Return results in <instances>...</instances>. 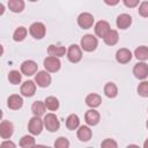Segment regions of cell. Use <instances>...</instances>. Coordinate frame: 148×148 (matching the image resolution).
<instances>
[{
    "label": "cell",
    "instance_id": "33",
    "mask_svg": "<svg viewBox=\"0 0 148 148\" xmlns=\"http://www.w3.org/2000/svg\"><path fill=\"white\" fill-rule=\"evenodd\" d=\"M138 13L142 17H148V1H142L139 6Z\"/></svg>",
    "mask_w": 148,
    "mask_h": 148
},
{
    "label": "cell",
    "instance_id": "2",
    "mask_svg": "<svg viewBox=\"0 0 148 148\" xmlns=\"http://www.w3.org/2000/svg\"><path fill=\"white\" fill-rule=\"evenodd\" d=\"M43 121H44V127L46 128V131H49L51 133H54L60 128V121L53 112L44 114Z\"/></svg>",
    "mask_w": 148,
    "mask_h": 148
},
{
    "label": "cell",
    "instance_id": "30",
    "mask_svg": "<svg viewBox=\"0 0 148 148\" xmlns=\"http://www.w3.org/2000/svg\"><path fill=\"white\" fill-rule=\"evenodd\" d=\"M22 72H18V71H16V69H13V71H10L9 73H8V81L12 83V84H14V86H16V84H20L21 83V81H22Z\"/></svg>",
    "mask_w": 148,
    "mask_h": 148
},
{
    "label": "cell",
    "instance_id": "29",
    "mask_svg": "<svg viewBox=\"0 0 148 148\" xmlns=\"http://www.w3.org/2000/svg\"><path fill=\"white\" fill-rule=\"evenodd\" d=\"M27 35H28L27 28H25V27H18V28L15 29V31H14V34H13V39H14L15 42H22V40L25 39Z\"/></svg>",
    "mask_w": 148,
    "mask_h": 148
},
{
    "label": "cell",
    "instance_id": "41",
    "mask_svg": "<svg viewBox=\"0 0 148 148\" xmlns=\"http://www.w3.org/2000/svg\"><path fill=\"white\" fill-rule=\"evenodd\" d=\"M146 127H147V130H148V120L146 121Z\"/></svg>",
    "mask_w": 148,
    "mask_h": 148
},
{
    "label": "cell",
    "instance_id": "20",
    "mask_svg": "<svg viewBox=\"0 0 148 148\" xmlns=\"http://www.w3.org/2000/svg\"><path fill=\"white\" fill-rule=\"evenodd\" d=\"M67 53V49L65 46H61V45H49L47 47V54L49 56H53V57H58V58H61L64 57L65 54Z\"/></svg>",
    "mask_w": 148,
    "mask_h": 148
},
{
    "label": "cell",
    "instance_id": "9",
    "mask_svg": "<svg viewBox=\"0 0 148 148\" xmlns=\"http://www.w3.org/2000/svg\"><path fill=\"white\" fill-rule=\"evenodd\" d=\"M21 72L23 75L25 76H32L35 75L37 72H38V65L36 61L34 60H24L22 64H21V67H20Z\"/></svg>",
    "mask_w": 148,
    "mask_h": 148
},
{
    "label": "cell",
    "instance_id": "23",
    "mask_svg": "<svg viewBox=\"0 0 148 148\" xmlns=\"http://www.w3.org/2000/svg\"><path fill=\"white\" fill-rule=\"evenodd\" d=\"M66 127H67L69 131L77 130V128L80 127V118H79V116L75 114V113L69 114V116L66 118Z\"/></svg>",
    "mask_w": 148,
    "mask_h": 148
},
{
    "label": "cell",
    "instance_id": "1",
    "mask_svg": "<svg viewBox=\"0 0 148 148\" xmlns=\"http://www.w3.org/2000/svg\"><path fill=\"white\" fill-rule=\"evenodd\" d=\"M80 46L83 51L86 52H92L97 49L98 46V39L96 36L91 35V34H87L84 35L81 40H80Z\"/></svg>",
    "mask_w": 148,
    "mask_h": 148
},
{
    "label": "cell",
    "instance_id": "18",
    "mask_svg": "<svg viewBox=\"0 0 148 148\" xmlns=\"http://www.w3.org/2000/svg\"><path fill=\"white\" fill-rule=\"evenodd\" d=\"M76 136L80 141L82 142H88L91 136H92V131L90 130L89 125H82L77 128V132H76Z\"/></svg>",
    "mask_w": 148,
    "mask_h": 148
},
{
    "label": "cell",
    "instance_id": "38",
    "mask_svg": "<svg viewBox=\"0 0 148 148\" xmlns=\"http://www.w3.org/2000/svg\"><path fill=\"white\" fill-rule=\"evenodd\" d=\"M143 147L145 148H148V139H146V141L143 142Z\"/></svg>",
    "mask_w": 148,
    "mask_h": 148
},
{
    "label": "cell",
    "instance_id": "5",
    "mask_svg": "<svg viewBox=\"0 0 148 148\" xmlns=\"http://www.w3.org/2000/svg\"><path fill=\"white\" fill-rule=\"evenodd\" d=\"M67 59L69 62L72 64H76L79 61H81L82 59V49L80 45H76V44H72L69 45V47L67 49Z\"/></svg>",
    "mask_w": 148,
    "mask_h": 148
},
{
    "label": "cell",
    "instance_id": "4",
    "mask_svg": "<svg viewBox=\"0 0 148 148\" xmlns=\"http://www.w3.org/2000/svg\"><path fill=\"white\" fill-rule=\"evenodd\" d=\"M29 34L35 39H43L46 34V27L43 22H34L29 27Z\"/></svg>",
    "mask_w": 148,
    "mask_h": 148
},
{
    "label": "cell",
    "instance_id": "12",
    "mask_svg": "<svg viewBox=\"0 0 148 148\" xmlns=\"http://www.w3.org/2000/svg\"><path fill=\"white\" fill-rule=\"evenodd\" d=\"M14 133V125L9 120H2L0 123V136L2 140L10 139Z\"/></svg>",
    "mask_w": 148,
    "mask_h": 148
},
{
    "label": "cell",
    "instance_id": "10",
    "mask_svg": "<svg viewBox=\"0 0 148 148\" xmlns=\"http://www.w3.org/2000/svg\"><path fill=\"white\" fill-rule=\"evenodd\" d=\"M36 82L32 81V80H27L24 81L21 87H20V92L22 96L24 97H32L35 94H36Z\"/></svg>",
    "mask_w": 148,
    "mask_h": 148
},
{
    "label": "cell",
    "instance_id": "3",
    "mask_svg": "<svg viewBox=\"0 0 148 148\" xmlns=\"http://www.w3.org/2000/svg\"><path fill=\"white\" fill-rule=\"evenodd\" d=\"M44 128V121L39 116H34L28 123V131L32 135H39Z\"/></svg>",
    "mask_w": 148,
    "mask_h": 148
},
{
    "label": "cell",
    "instance_id": "40",
    "mask_svg": "<svg viewBox=\"0 0 148 148\" xmlns=\"http://www.w3.org/2000/svg\"><path fill=\"white\" fill-rule=\"evenodd\" d=\"M28 1H30V2H36L37 0H28Z\"/></svg>",
    "mask_w": 148,
    "mask_h": 148
},
{
    "label": "cell",
    "instance_id": "31",
    "mask_svg": "<svg viewBox=\"0 0 148 148\" xmlns=\"http://www.w3.org/2000/svg\"><path fill=\"white\" fill-rule=\"evenodd\" d=\"M136 91L141 97H148V81L142 80L139 83V86L136 88Z\"/></svg>",
    "mask_w": 148,
    "mask_h": 148
},
{
    "label": "cell",
    "instance_id": "14",
    "mask_svg": "<svg viewBox=\"0 0 148 148\" xmlns=\"http://www.w3.org/2000/svg\"><path fill=\"white\" fill-rule=\"evenodd\" d=\"M131 24H132V16L130 14L123 13V14L118 15L116 18V25L120 30H126L127 28L131 27Z\"/></svg>",
    "mask_w": 148,
    "mask_h": 148
},
{
    "label": "cell",
    "instance_id": "27",
    "mask_svg": "<svg viewBox=\"0 0 148 148\" xmlns=\"http://www.w3.org/2000/svg\"><path fill=\"white\" fill-rule=\"evenodd\" d=\"M134 57L140 61H146L148 59V46H138L134 50Z\"/></svg>",
    "mask_w": 148,
    "mask_h": 148
},
{
    "label": "cell",
    "instance_id": "15",
    "mask_svg": "<svg viewBox=\"0 0 148 148\" xmlns=\"http://www.w3.org/2000/svg\"><path fill=\"white\" fill-rule=\"evenodd\" d=\"M101 120V114L95 109H90L84 113V121L89 126H96Z\"/></svg>",
    "mask_w": 148,
    "mask_h": 148
},
{
    "label": "cell",
    "instance_id": "28",
    "mask_svg": "<svg viewBox=\"0 0 148 148\" xmlns=\"http://www.w3.org/2000/svg\"><path fill=\"white\" fill-rule=\"evenodd\" d=\"M20 147L22 148H31L34 146H36V140L34 138V135H23L21 139H20V142H18Z\"/></svg>",
    "mask_w": 148,
    "mask_h": 148
},
{
    "label": "cell",
    "instance_id": "37",
    "mask_svg": "<svg viewBox=\"0 0 148 148\" xmlns=\"http://www.w3.org/2000/svg\"><path fill=\"white\" fill-rule=\"evenodd\" d=\"M104 1V3L105 5H108V6H117L119 2H120V0H103Z\"/></svg>",
    "mask_w": 148,
    "mask_h": 148
},
{
    "label": "cell",
    "instance_id": "19",
    "mask_svg": "<svg viewBox=\"0 0 148 148\" xmlns=\"http://www.w3.org/2000/svg\"><path fill=\"white\" fill-rule=\"evenodd\" d=\"M84 102H86L87 106H89L90 109H95L102 104V97L96 92H91V94H88L86 96Z\"/></svg>",
    "mask_w": 148,
    "mask_h": 148
},
{
    "label": "cell",
    "instance_id": "36",
    "mask_svg": "<svg viewBox=\"0 0 148 148\" xmlns=\"http://www.w3.org/2000/svg\"><path fill=\"white\" fill-rule=\"evenodd\" d=\"M0 146H1V148H15V147H16V145H15L13 141H10L9 139L3 140Z\"/></svg>",
    "mask_w": 148,
    "mask_h": 148
},
{
    "label": "cell",
    "instance_id": "7",
    "mask_svg": "<svg viewBox=\"0 0 148 148\" xmlns=\"http://www.w3.org/2000/svg\"><path fill=\"white\" fill-rule=\"evenodd\" d=\"M43 65H44V68L50 72V73H57L60 67H61V61L58 57H53V56H49L44 59L43 61Z\"/></svg>",
    "mask_w": 148,
    "mask_h": 148
},
{
    "label": "cell",
    "instance_id": "35",
    "mask_svg": "<svg viewBox=\"0 0 148 148\" xmlns=\"http://www.w3.org/2000/svg\"><path fill=\"white\" fill-rule=\"evenodd\" d=\"M139 2L140 0H123V3L127 8H135L136 6H139Z\"/></svg>",
    "mask_w": 148,
    "mask_h": 148
},
{
    "label": "cell",
    "instance_id": "16",
    "mask_svg": "<svg viewBox=\"0 0 148 148\" xmlns=\"http://www.w3.org/2000/svg\"><path fill=\"white\" fill-rule=\"evenodd\" d=\"M132 58H133L132 52L126 47H120L116 52V60L119 64H127L132 60Z\"/></svg>",
    "mask_w": 148,
    "mask_h": 148
},
{
    "label": "cell",
    "instance_id": "8",
    "mask_svg": "<svg viewBox=\"0 0 148 148\" xmlns=\"http://www.w3.org/2000/svg\"><path fill=\"white\" fill-rule=\"evenodd\" d=\"M95 23V18L94 15L88 13V12H83L77 16V25L81 29H90Z\"/></svg>",
    "mask_w": 148,
    "mask_h": 148
},
{
    "label": "cell",
    "instance_id": "39",
    "mask_svg": "<svg viewBox=\"0 0 148 148\" xmlns=\"http://www.w3.org/2000/svg\"><path fill=\"white\" fill-rule=\"evenodd\" d=\"M3 12H5V5H3V3H1V15L3 14Z\"/></svg>",
    "mask_w": 148,
    "mask_h": 148
},
{
    "label": "cell",
    "instance_id": "25",
    "mask_svg": "<svg viewBox=\"0 0 148 148\" xmlns=\"http://www.w3.org/2000/svg\"><path fill=\"white\" fill-rule=\"evenodd\" d=\"M31 111L34 113V116H44L45 114V111H46V106H45V103L42 102V101H36L32 103L31 105Z\"/></svg>",
    "mask_w": 148,
    "mask_h": 148
},
{
    "label": "cell",
    "instance_id": "22",
    "mask_svg": "<svg viewBox=\"0 0 148 148\" xmlns=\"http://www.w3.org/2000/svg\"><path fill=\"white\" fill-rule=\"evenodd\" d=\"M103 40H104V43H105L106 45H109V46L116 45V44L118 43V40H119V34H118V31L111 29V30L104 36Z\"/></svg>",
    "mask_w": 148,
    "mask_h": 148
},
{
    "label": "cell",
    "instance_id": "26",
    "mask_svg": "<svg viewBox=\"0 0 148 148\" xmlns=\"http://www.w3.org/2000/svg\"><path fill=\"white\" fill-rule=\"evenodd\" d=\"M44 103H45V106L47 110L50 111H57L59 109V99L54 96H47L45 99H44Z\"/></svg>",
    "mask_w": 148,
    "mask_h": 148
},
{
    "label": "cell",
    "instance_id": "17",
    "mask_svg": "<svg viewBox=\"0 0 148 148\" xmlns=\"http://www.w3.org/2000/svg\"><path fill=\"white\" fill-rule=\"evenodd\" d=\"M7 106L12 110H20L23 106V98L21 95L13 94L7 98Z\"/></svg>",
    "mask_w": 148,
    "mask_h": 148
},
{
    "label": "cell",
    "instance_id": "13",
    "mask_svg": "<svg viewBox=\"0 0 148 148\" xmlns=\"http://www.w3.org/2000/svg\"><path fill=\"white\" fill-rule=\"evenodd\" d=\"M94 30H95V35L99 38H104V36L111 30V27H110V23L108 21H104V20H101L98 22L95 23V27H94Z\"/></svg>",
    "mask_w": 148,
    "mask_h": 148
},
{
    "label": "cell",
    "instance_id": "32",
    "mask_svg": "<svg viewBox=\"0 0 148 148\" xmlns=\"http://www.w3.org/2000/svg\"><path fill=\"white\" fill-rule=\"evenodd\" d=\"M54 147L56 148H68L69 147V141L65 136H59L54 141Z\"/></svg>",
    "mask_w": 148,
    "mask_h": 148
},
{
    "label": "cell",
    "instance_id": "42",
    "mask_svg": "<svg viewBox=\"0 0 148 148\" xmlns=\"http://www.w3.org/2000/svg\"><path fill=\"white\" fill-rule=\"evenodd\" d=\"M147 111H148V110H147Z\"/></svg>",
    "mask_w": 148,
    "mask_h": 148
},
{
    "label": "cell",
    "instance_id": "11",
    "mask_svg": "<svg viewBox=\"0 0 148 148\" xmlns=\"http://www.w3.org/2000/svg\"><path fill=\"white\" fill-rule=\"evenodd\" d=\"M133 74L139 80H146L148 77V65L145 61H139L133 67Z\"/></svg>",
    "mask_w": 148,
    "mask_h": 148
},
{
    "label": "cell",
    "instance_id": "24",
    "mask_svg": "<svg viewBox=\"0 0 148 148\" xmlns=\"http://www.w3.org/2000/svg\"><path fill=\"white\" fill-rule=\"evenodd\" d=\"M103 91L108 98H114L118 95V87L113 82H108V83H105Z\"/></svg>",
    "mask_w": 148,
    "mask_h": 148
},
{
    "label": "cell",
    "instance_id": "6",
    "mask_svg": "<svg viewBox=\"0 0 148 148\" xmlns=\"http://www.w3.org/2000/svg\"><path fill=\"white\" fill-rule=\"evenodd\" d=\"M35 82L38 87L40 88H46L51 84L52 82V77H51V74L50 72H47L46 69L44 71H38L36 74H35Z\"/></svg>",
    "mask_w": 148,
    "mask_h": 148
},
{
    "label": "cell",
    "instance_id": "21",
    "mask_svg": "<svg viewBox=\"0 0 148 148\" xmlns=\"http://www.w3.org/2000/svg\"><path fill=\"white\" fill-rule=\"evenodd\" d=\"M7 6H8V9L12 13L17 14V13L23 12V9L25 7V3H24V0H8Z\"/></svg>",
    "mask_w": 148,
    "mask_h": 148
},
{
    "label": "cell",
    "instance_id": "34",
    "mask_svg": "<svg viewBox=\"0 0 148 148\" xmlns=\"http://www.w3.org/2000/svg\"><path fill=\"white\" fill-rule=\"evenodd\" d=\"M101 147H103V148H117L118 143L113 139H104L101 142Z\"/></svg>",
    "mask_w": 148,
    "mask_h": 148
}]
</instances>
